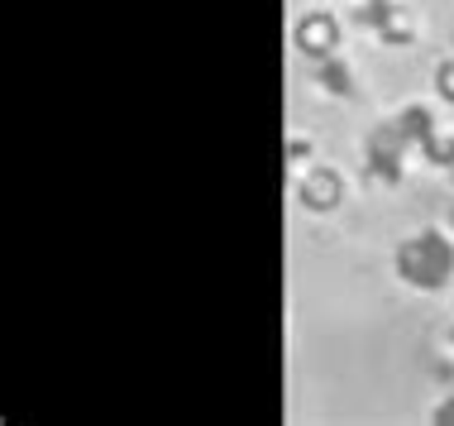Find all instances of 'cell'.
Masks as SVG:
<instances>
[{
    "label": "cell",
    "mask_w": 454,
    "mask_h": 426,
    "mask_svg": "<svg viewBox=\"0 0 454 426\" xmlns=\"http://www.w3.org/2000/svg\"><path fill=\"white\" fill-rule=\"evenodd\" d=\"M397 273L407 278L411 288H445L450 273H454V249L445 235H435V230H421V235H411L407 245L397 249Z\"/></svg>",
    "instance_id": "cell-1"
},
{
    "label": "cell",
    "mask_w": 454,
    "mask_h": 426,
    "mask_svg": "<svg viewBox=\"0 0 454 426\" xmlns=\"http://www.w3.org/2000/svg\"><path fill=\"white\" fill-rule=\"evenodd\" d=\"M402 154H407V139L397 135V125L373 130V139H368V158H364V173L373 178V182H383V187H397V182H402Z\"/></svg>",
    "instance_id": "cell-2"
},
{
    "label": "cell",
    "mask_w": 454,
    "mask_h": 426,
    "mask_svg": "<svg viewBox=\"0 0 454 426\" xmlns=\"http://www.w3.org/2000/svg\"><path fill=\"white\" fill-rule=\"evenodd\" d=\"M335 43H340V24L335 20H330V15H301L297 48L306 58H330V53H335Z\"/></svg>",
    "instance_id": "cell-3"
},
{
    "label": "cell",
    "mask_w": 454,
    "mask_h": 426,
    "mask_svg": "<svg viewBox=\"0 0 454 426\" xmlns=\"http://www.w3.org/2000/svg\"><path fill=\"white\" fill-rule=\"evenodd\" d=\"M297 192H301V206H311V211H330V206H340V192H345V182H340V173L321 168V173H311Z\"/></svg>",
    "instance_id": "cell-4"
},
{
    "label": "cell",
    "mask_w": 454,
    "mask_h": 426,
    "mask_svg": "<svg viewBox=\"0 0 454 426\" xmlns=\"http://www.w3.org/2000/svg\"><path fill=\"white\" fill-rule=\"evenodd\" d=\"M397 135L407 139V149H426V139L435 135V120H431V111H426V106H411V111L397 120Z\"/></svg>",
    "instance_id": "cell-5"
},
{
    "label": "cell",
    "mask_w": 454,
    "mask_h": 426,
    "mask_svg": "<svg viewBox=\"0 0 454 426\" xmlns=\"http://www.w3.org/2000/svg\"><path fill=\"white\" fill-rule=\"evenodd\" d=\"M354 20L368 24V29H378V39H383L392 24L402 20V10L392 5V0H364V5H354Z\"/></svg>",
    "instance_id": "cell-6"
},
{
    "label": "cell",
    "mask_w": 454,
    "mask_h": 426,
    "mask_svg": "<svg viewBox=\"0 0 454 426\" xmlns=\"http://www.w3.org/2000/svg\"><path fill=\"white\" fill-rule=\"evenodd\" d=\"M316 77H321V87H325V91H335V96H349V67L340 63V58H325Z\"/></svg>",
    "instance_id": "cell-7"
},
{
    "label": "cell",
    "mask_w": 454,
    "mask_h": 426,
    "mask_svg": "<svg viewBox=\"0 0 454 426\" xmlns=\"http://www.w3.org/2000/svg\"><path fill=\"white\" fill-rule=\"evenodd\" d=\"M435 91L445 96V101H454V63H440L435 67Z\"/></svg>",
    "instance_id": "cell-8"
},
{
    "label": "cell",
    "mask_w": 454,
    "mask_h": 426,
    "mask_svg": "<svg viewBox=\"0 0 454 426\" xmlns=\"http://www.w3.org/2000/svg\"><path fill=\"white\" fill-rule=\"evenodd\" d=\"M287 158H306V139H287Z\"/></svg>",
    "instance_id": "cell-9"
},
{
    "label": "cell",
    "mask_w": 454,
    "mask_h": 426,
    "mask_svg": "<svg viewBox=\"0 0 454 426\" xmlns=\"http://www.w3.org/2000/svg\"><path fill=\"white\" fill-rule=\"evenodd\" d=\"M435 417H440V422H454V403H445V407H435Z\"/></svg>",
    "instance_id": "cell-10"
},
{
    "label": "cell",
    "mask_w": 454,
    "mask_h": 426,
    "mask_svg": "<svg viewBox=\"0 0 454 426\" xmlns=\"http://www.w3.org/2000/svg\"><path fill=\"white\" fill-rule=\"evenodd\" d=\"M445 168H450V178H454V158H450V163H445Z\"/></svg>",
    "instance_id": "cell-11"
},
{
    "label": "cell",
    "mask_w": 454,
    "mask_h": 426,
    "mask_svg": "<svg viewBox=\"0 0 454 426\" xmlns=\"http://www.w3.org/2000/svg\"><path fill=\"white\" fill-rule=\"evenodd\" d=\"M450 345H454V326H450Z\"/></svg>",
    "instance_id": "cell-12"
},
{
    "label": "cell",
    "mask_w": 454,
    "mask_h": 426,
    "mask_svg": "<svg viewBox=\"0 0 454 426\" xmlns=\"http://www.w3.org/2000/svg\"><path fill=\"white\" fill-rule=\"evenodd\" d=\"M450 225H454V221H450Z\"/></svg>",
    "instance_id": "cell-13"
}]
</instances>
